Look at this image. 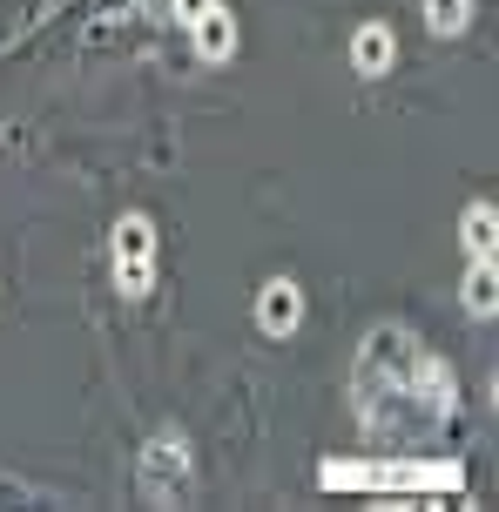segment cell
Masks as SVG:
<instances>
[{
    "label": "cell",
    "mask_w": 499,
    "mask_h": 512,
    "mask_svg": "<svg viewBox=\"0 0 499 512\" xmlns=\"http://www.w3.org/2000/svg\"><path fill=\"white\" fill-rule=\"evenodd\" d=\"M115 283L129 297H149V283H156V223L149 216H122L115 223Z\"/></svg>",
    "instance_id": "obj_1"
},
{
    "label": "cell",
    "mask_w": 499,
    "mask_h": 512,
    "mask_svg": "<svg viewBox=\"0 0 499 512\" xmlns=\"http://www.w3.org/2000/svg\"><path fill=\"white\" fill-rule=\"evenodd\" d=\"M142 492L156 506H183L189 499V445L176 432L149 438V452H142Z\"/></svg>",
    "instance_id": "obj_2"
},
{
    "label": "cell",
    "mask_w": 499,
    "mask_h": 512,
    "mask_svg": "<svg viewBox=\"0 0 499 512\" xmlns=\"http://www.w3.org/2000/svg\"><path fill=\"white\" fill-rule=\"evenodd\" d=\"M297 317H304L297 283H290V277H270V283L257 290V324H263L270 337H290V331H297Z\"/></svg>",
    "instance_id": "obj_3"
},
{
    "label": "cell",
    "mask_w": 499,
    "mask_h": 512,
    "mask_svg": "<svg viewBox=\"0 0 499 512\" xmlns=\"http://www.w3.org/2000/svg\"><path fill=\"white\" fill-rule=\"evenodd\" d=\"M189 34H196V54H203V61H230V54H237V21H230L223 7L196 14V21H189Z\"/></svg>",
    "instance_id": "obj_4"
},
{
    "label": "cell",
    "mask_w": 499,
    "mask_h": 512,
    "mask_svg": "<svg viewBox=\"0 0 499 512\" xmlns=\"http://www.w3.org/2000/svg\"><path fill=\"white\" fill-rule=\"evenodd\" d=\"M392 27H358V41H351V68H358V75H385V68H392Z\"/></svg>",
    "instance_id": "obj_5"
},
{
    "label": "cell",
    "mask_w": 499,
    "mask_h": 512,
    "mask_svg": "<svg viewBox=\"0 0 499 512\" xmlns=\"http://www.w3.org/2000/svg\"><path fill=\"white\" fill-rule=\"evenodd\" d=\"M466 310H479V317H493V310H499V270H493V256H473V277H466Z\"/></svg>",
    "instance_id": "obj_6"
},
{
    "label": "cell",
    "mask_w": 499,
    "mask_h": 512,
    "mask_svg": "<svg viewBox=\"0 0 499 512\" xmlns=\"http://www.w3.org/2000/svg\"><path fill=\"white\" fill-rule=\"evenodd\" d=\"M425 21H432V34H466L473 0H425Z\"/></svg>",
    "instance_id": "obj_7"
},
{
    "label": "cell",
    "mask_w": 499,
    "mask_h": 512,
    "mask_svg": "<svg viewBox=\"0 0 499 512\" xmlns=\"http://www.w3.org/2000/svg\"><path fill=\"white\" fill-rule=\"evenodd\" d=\"M466 250H473V256H493V203H473V209H466Z\"/></svg>",
    "instance_id": "obj_8"
},
{
    "label": "cell",
    "mask_w": 499,
    "mask_h": 512,
    "mask_svg": "<svg viewBox=\"0 0 499 512\" xmlns=\"http://www.w3.org/2000/svg\"><path fill=\"white\" fill-rule=\"evenodd\" d=\"M216 0H176V21H196V14H210Z\"/></svg>",
    "instance_id": "obj_9"
},
{
    "label": "cell",
    "mask_w": 499,
    "mask_h": 512,
    "mask_svg": "<svg viewBox=\"0 0 499 512\" xmlns=\"http://www.w3.org/2000/svg\"><path fill=\"white\" fill-rule=\"evenodd\" d=\"M7 499H27V486H0V506H7Z\"/></svg>",
    "instance_id": "obj_10"
}]
</instances>
